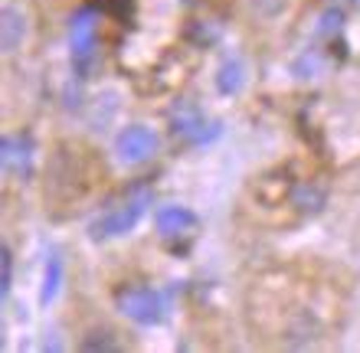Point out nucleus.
Instances as JSON below:
<instances>
[{
	"mask_svg": "<svg viewBox=\"0 0 360 353\" xmlns=\"http://www.w3.org/2000/svg\"><path fill=\"white\" fill-rule=\"evenodd\" d=\"M148 206H151V190H148V187H138V190H134L131 187L115 206H108L102 216H95V220L89 222V236H92L95 242L128 236V232L144 220Z\"/></svg>",
	"mask_w": 360,
	"mask_h": 353,
	"instance_id": "obj_1",
	"label": "nucleus"
},
{
	"mask_svg": "<svg viewBox=\"0 0 360 353\" xmlns=\"http://www.w3.org/2000/svg\"><path fill=\"white\" fill-rule=\"evenodd\" d=\"M115 307L128 321L141 327H154L164 321V298L148 285H124L115 291Z\"/></svg>",
	"mask_w": 360,
	"mask_h": 353,
	"instance_id": "obj_2",
	"label": "nucleus"
},
{
	"mask_svg": "<svg viewBox=\"0 0 360 353\" xmlns=\"http://www.w3.org/2000/svg\"><path fill=\"white\" fill-rule=\"evenodd\" d=\"M98 49V13L95 10H79L69 27V53H72V66L76 72H86Z\"/></svg>",
	"mask_w": 360,
	"mask_h": 353,
	"instance_id": "obj_3",
	"label": "nucleus"
},
{
	"mask_svg": "<svg viewBox=\"0 0 360 353\" xmlns=\"http://www.w3.org/2000/svg\"><path fill=\"white\" fill-rule=\"evenodd\" d=\"M171 128L177 138H184L187 144H210L219 138V121H210V118L200 115V108L193 105H180L171 112Z\"/></svg>",
	"mask_w": 360,
	"mask_h": 353,
	"instance_id": "obj_4",
	"label": "nucleus"
},
{
	"mask_svg": "<svg viewBox=\"0 0 360 353\" xmlns=\"http://www.w3.org/2000/svg\"><path fill=\"white\" fill-rule=\"evenodd\" d=\"M154 151H158V134L148 128V124H131L118 134L115 141V154L122 164H144L151 161Z\"/></svg>",
	"mask_w": 360,
	"mask_h": 353,
	"instance_id": "obj_5",
	"label": "nucleus"
},
{
	"mask_svg": "<svg viewBox=\"0 0 360 353\" xmlns=\"http://www.w3.org/2000/svg\"><path fill=\"white\" fill-rule=\"evenodd\" d=\"M30 164H33V138H27V134H7L4 144H0V167L7 173L27 177Z\"/></svg>",
	"mask_w": 360,
	"mask_h": 353,
	"instance_id": "obj_6",
	"label": "nucleus"
},
{
	"mask_svg": "<svg viewBox=\"0 0 360 353\" xmlns=\"http://www.w3.org/2000/svg\"><path fill=\"white\" fill-rule=\"evenodd\" d=\"M23 36H27V17H23V10L7 4L4 13H0V49L4 53H17Z\"/></svg>",
	"mask_w": 360,
	"mask_h": 353,
	"instance_id": "obj_7",
	"label": "nucleus"
},
{
	"mask_svg": "<svg viewBox=\"0 0 360 353\" xmlns=\"http://www.w3.org/2000/svg\"><path fill=\"white\" fill-rule=\"evenodd\" d=\"M190 229H197V216L187 206H164L158 213V232L164 239H184Z\"/></svg>",
	"mask_w": 360,
	"mask_h": 353,
	"instance_id": "obj_8",
	"label": "nucleus"
},
{
	"mask_svg": "<svg viewBox=\"0 0 360 353\" xmlns=\"http://www.w3.org/2000/svg\"><path fill=\"white\" fill-rule=\"evenodd\" d=\"M217 92L219 95H239L243 86H246V66H243V59H226L223 66L217 69Z\"/></svg>",
	"mask_w": 360,
	"mask_h": 353,
	"instance_id": "obj_9",
	"label": "nucleus"
},
{
	"mask_svg": "<svg viewBox=\"0 0 360 353\" xmlns=\"http://www.w3.org/2000/svg\"><path fill=\"white\" fill-rule=\"evenodd\" d=\"M59 285H63V262H59V255H49L46 268H43V285H39V305H53L59 295Z\"/></svg>",
	"mask_w": 360,
	"mask_h": 353,
	"instance_id": "obj_10",
	"label": "nucleus"
},
{
	"mask_svg": "<svg viewBox=\"0 0 360 353\" xmlns=\"http://www.w3.org/2000/svg\"><path fill=\"white\" fill-rule=\"evenodd\" d=\"M324 203H328V193H324V187H318V183H302V187L295 190V206H302L304 213H321Z\"/></svg>",
	"mask_w": 360,
	"mask_h": 353,
	"instance_id": "obj_11",
	"label": "nucleus"
},
{
	"mask_svg": "<svg viewBox=\"0 0 360 353\" xmlns=\"http://www.w3.org/2000/svg\"><path fill=\"white\" fill-rule=\"evenodd\" d=\"M344 23H347V17H344V10H338V7H328L321 13V20H318V36L321 39H341V33H344Z\"/></svg>",
	"mask_w": 360,
	"mask_h": 353,
	"instance_id": "obj_12",
	"label": "nucleus"
},
{
	"mask_svg": "<svg viewBox=\"0 0 360 353\" xmlns=\"http://www.w3.org/2000/svg\"><path fill=\"white\" fill-rule=\"evenodd\" d=\"M82 350H89V353L118 350V340H115L112 331H92L89 337H82Z\"/></svg>",
	"mask_w": 360,
	"mask_h": 353,
	"instance_id": "obj_13",
	"label": "nucleus"
},
{
	"mask_svg": "<svg viewBox=\"0 0 360 353\" xmlns=\"http://www.w3.org/2000/svg\"><path fill=\"white\" fill-rule=\"evenodd\" d=\"M10 288H13V252L10 246H4L0 248V298H7Z\"/></svg>",
	"mask_w": 360,
	"mask_h": 353,
	"instance_id": "obj_14",
	"label": "nucleus"
},
{
	"mask_svg": "<svg viewBox=\"0 0 360 353\" xmlns=\"http://www.w3.org/2000/svg\"><path fill=\"white\" fill-rule=\"evenodd\" d=\"M249 4H252V10H256L259 17H278L288 0H249Z\"/></svg>",
	"mask_w": 360,
	"mask_h": 353,
	"instance_id": "obj_15",
	"label": "nucleus"
},
{
	"mask_svg": "<svg viewBox=\"0 0 360 353\" xmlns=\"http://www.w3.org/2000/svg\"><path fill=\"white\" fill-rule=\"evenodd\" d=\"M102 7L108 10L112 17H118V20H128V17H131L134 0H102Z\"/></svg>",
	"mask_w": 360,
	"mask_h": 353,
	"instance_id": "obj_16",
	"label": "nucleus"
},
{
	"mask_svg": "<svg viewBox=\"0 0 360 353\" xmlns=\"http://www.w3.org/2000/svg\"><path fill=\"white\" fill-rule=\"evenodd\" d=\"M184 4H193V0H184Z\"/></svg>",
	"mask_w": 360,
	"mask_h": 353,
	"instance_id": "obj_17",
	"label": "nucleus"
},
{
	"mask_svg": "<svg viewBox=\"0 0 360 353\" xmlns=\"http://www.w3.org/2000/svg\"><path fill=\"white\" fill-rule=\"evenodd\" d=\"M354 4H357V7H360V0H354Z\"/></svg>",
	"mask_w": 360,
	"mask_h": 353,
	"instance_id": "obj_18",
	"label": "nucleus"
}]
</instances>
